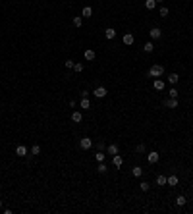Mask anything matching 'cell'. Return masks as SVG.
Returning a JSON list of instances; mask_svg holds the SVG:
<instances>
[{"label": "cell", "mask_w": 193, "mask_h": 214, "mask_svg": "<svg viewBox=\"0 0 193 214\" xmlns=\"http://www.w3.org/2000/svg\"><path fill=\"white\" fill-rule=\"evenodd\" d=\"M164 75V66L162 64H155V66H151L149 68V77H162Z\"/></svg>", "instance_id": "obj_1"}, {"label": "cell", "mask_w": 193, "mask_h": 214, "mask_svg": "<svg viewBox=\"0 0 193 214\" xmlns=\"http://www.w3.org/2000/svg\"><path fill=\"white\" fill-rule=\"evenodd\" d=\"M79 147H81V150H89L93 147V139H89V137H83L81 141H79Z\"/></svg>", "instance_id": "obj_2"}, {"label": "cell", "mask_w": 193, "mask_h": 214, "mask_svg": "<svg viewBox=\"0 0 193 214\" xmlns=\"http://www.w3.org/2000/svg\"><path fill=\"white\" fill-rule=\"evenodd\" d=\"M149 37H151V41H158V39L162 37V31L158 27H153L151 31H149Z\"/></svg>", "instance_id": "obj_3"}, {"label": "cell", "mask_w": 193, "mask_h": 214, "mask_svg": "<svg viewBox=\"0 0 193 214\" xmlns=\"http://www.w3.org/2000/svg\"><path fill=\"white\" fill-rule=\"evenodd\" d=\"M93 95H95L97 98H104L106 95H108V91H106V87H95V91H93Z\"/></svg>", "instance_id": "obj_4"}, {"label": "cell", "mask_w": 193, "mask_h": 214, "mask_svg": "<svg viewBox=\"0 0 193 214\" xmlns=\"http://www.w3.org/2000/svg\"><path fill=\"white\" fill-rule=\"evenodd\" d=\"M122 41H124V44H128V47H131V44H133V42H135V37H133V35H131V33H126L124 37H122Z\"/></svg>", "instance_id": "obj_5"}, {"label": "cell", "mask_w": 193, "mask_h": 214, "mask_svg": "<svg viewBox=\"0 0 193 214\" xmlns=\"http://www.w3.org/2000/svg\"><path fill=\"white\" fill-rule=\"evenodd\" d=\"M162 104H164L166 108H178V98H170V97H168Z\"/></svg>", "instance_id": "obj_6"}, {"label": "cell", "mask_w": 193, "mask_h": 214, "mask_svg": "<svg viewBox=\"0 0 193 214\" xmlns=\"http://www.w3.org/2000/svg\"><path fill=\"white\" fill-rule=\"evenodd\" d=\"M153 87H155V91H164V87H166V83L162 79H158V77H156L155 81H153Z\"/></svg>", "instance_id": "obj_7"}, {"label": "cell", "mask_w": 193, "mask_h": 214, "mask_svg": "<svg viewBox=\"0 0 193 214\" xmlns=\"http://www.w3.org/2000/svg\"><path fill=\"white\" fill-rule=\"evenodd\" d=\"M81 120H83V114L79 110L72 112V121H74V124H81Z\"/></svg>", "instance_id": "obj_8"}, {"label": "cell", "mask_w": 193, "mask_h": 214, "mask_svg": "<svg viewBox=\"0 0 193 214\" xmlns=\"http://www.w3.org/2000/svg\"><path fill=\"white\" fill-rule=\"evenodd\" d=\"M147 160L151 164H156V162H158V153H156V150H151V153L147 154Z\"/></svg>", "instance_id": "obj_9"}, {"label": "cell", "mask_w": 193, "mask_h": 214, "mask_svg": "<svg viewBox=\"0 0 193 214\" xmlns=\"http://www.w3.org/2000/svg\"><path fill=\"white\" fill-rule=\"evenodd\" d=\"M16 154H18V156H27V147H25V145H18V147H16Z\"/></svg>", "instance_id": "obj_10"}, {"label": "cell", "mask_w": 193, "mask_h": 214, "mask_svg": "<svg viewBox=\"0 0 193 214\" xmlns=\"http://www.w3.org/2000/svg\"><path fill=\"white\" fill-rule=\"evenodd\" d=\"M118 150H120V147L116 143H112V145H108V147H106V153L112 154V156H114V154H118Z\"/></svg>", "instance_id": "obj_11"}, {"label": "cell", "mask_w": 193, "mask_h": 214, "mask_svg": "<svg viewBox=\"0 0 193 214\" xmlns=\"http://www.w3.org/2000/svg\"><path fill=\"white\" fill-rule=\"evenodd\" d=\"M91 16H93V8H91V6H85V8H83V12H81V18L87 19V18H91Z\"/></svg>", "instance_id": "obj_12"}, {"label": "cell", "mask_w": 193, "mask_h": 214, "mask_svg": "<svg viewBox=\"0 0 193 214\" xmlns=\"http://www.w3.org/2000/svg\"><path fill=\"white\" fill-rule=\"evenodd\" d=\"M83 56H85V60H89V62H91V60H95V58H97V52H95V50H91V48H87Z\"/></svg>", "instance_id": "obj_13"}, {"label": "cell", "mask_w": 193, "mask_h": 214, "mask_svg": "<svg viewBox=\"0 0 193 214\" xmlns=\"http://www.w3.org/2000/svg\"><path fill=\"white\" fill-rule=\"evenodd\" d=\"M79 104H81V110H89V108H91V100H89V97H83Z\"/></svg>", "instance_id": "obj_14"}, {"label": "cell", "mask_w": 193, "mask_h": 214, "mask_svg": "<svg viewBox=\"0 0 193 214\" xmlns=\"http://www.w3.org/2000/svg\"><path fill=\"white\" fill-rule=\"evenodd\" d=\"M104 37H106V39H108V41H112V39H114V37H116V31H114V29H112V27H108V29H104Z\"/></svg>", "instance_id": "obj_15"}, {"label": "cell", "mask_w": 193, "mask_h": 214, "mask_svg": "<svg viewBox=\"0 0 193 214\" xmlns=\"http://www.w3.org/2000/svg\"><path fill=\"white\" fill-rule=\"evenodd\" d=\"M112 162H114V166H116V168H120L122 164H124V158H122L120 154H114V156H112Z\"/></svg>", "instance_id": "obj_16"}, {"label": "cell", "mask_w": 193, "mask_h": 214, "mask_svg": "<svg viewBox=\"0 0 193 214\" xmlns=\"http://www.w3.org/2000/svg\"><path fill=\"white\" fill-rule=\"evenodd\" d=\"M178 81H180V75L178 73H170V75H168V83H170V85H176Z\"/></svg>", "instance_id": "obj_17"}, {"label": "cell", "mask_w": 193, "mask_h": 214, "mask_svg": "<svg viewBox=\"0 0 193 214\" xmlns=\"http://www.w3.org/2000/svg\"><path fill=\"white\" fill-rule=\"evenodd\" d=\"M143 50H145V52H153V50H155V42H153V41L145 42V44H143Z\"/></svg>", "instance_id": "obj_18"}, {"label": "cell", "mask_w": 193, "mask_h": 214, "mask_svg": "<svg viewBox=\"0 0 193 214\" xmlns=\"http://www.w3.org/2000/svg\"><path fill=\"white\" fill-rule=\"evenodd\" d=\"M97 172H99V174H106V172H108V166H106L104 162H99V166H97Z\"/></svg>", "instance_id": "obj_19"}, {"label": "cell", "mask_w": 193, "mask_h": 214, "mask_svg": "<svg viewBox=\"0 0 193 214\" xmlns=\"http://www.w3.org/2000/svg\"><path fill=\"white\" fill-rule=\"evenodd\" d=\"M131 174H133L135 177H141V176H143V168H141V166H133V170H131Z\"/></svg>", "instance_id": "obj_20"}, {"label": "cell", "mask_w": 193, "mask_h": 214, "mask_svg": "<svg viewBox=\"0 0 193 214\" xmlns=\"http://www.w3.org/2000/svg\"><path fill=\"white\" fill-rule=\"evenodd\" d=\"M41 154V145H33L31 147V156H39Z\"/></svg>", "instance_id": "obj_21"}, {"label": "cell", "mask_w": 193, "mask_h": 214, "mask_svg": "<svg viewBox=\"0 0 193 214\" xmlns=\"http://www.w3.org/2000/svg\"><path fill=\"white\" fill-rule=\"evenodd\" d=\"M185 203H187V199H185L184 195H178V197H176V205H178V206H184Z\"/></svg>", "instance_id": "obj_22"}, {"label": "cell", "mask_w": 193, "mask_h": 214, "mask_svg": "<svg viewBox=\"0 0 193 214\" xmlns=\"http://www.w3.org/2000/svg\"><path fill=\"white\" fill-rule=\"evenodd\" d=\"M145 8L147 10H155L156 8V0H145Z\"/></svg>", "instance_id": "obj_23"}, {"label": "cell", "mask_w": 193, "mask_h": 214, "mask_svg": "<svg viewBox=\"0 0 193 214\" xmlns=\"http://www.w3.org/2000/svg\"><path fill=\"white\" fill-rule=\"evenodd\" d=\"M178 89H176V85H172V89H170V91H168V97H170V98H178Z\"/></svg>", "instance_id": "obj_24"}, {"label": "cell", "mask_w": 193, "mask_h": 214, "mask_svg": "<svg viewBox=\"0 0 193 214\" xmlns=\"http://www.w3.org/2000/svg\"><path fill=\"white\" fill-rule=\"evenodd\" d=\"M95 158H97V162H104V158H106V154H104V150H99V153L95 154Z\"/></svg>", "instance_id": "obj_25"}, {"label": "cell", "mask_w": 193, "mask_h": 214, "mask_svg": "<svg viewBox=\"0 0 193 214\" xmlns=\"http://www.w3.org/2000/svg\"><path fill=\"white\" fill-rule=\"evenodd\" d=\"M168 14H170V10L166 8V6H162V8L158 10V16H160V18H168Z\"/></svg>", "instance_id": "obj_26"}, {"label": "cell", "mask_w": 193, "mask_h": 214, "mask_svg": "<svg viewBox=\"0 0 193 214\" xmlns=\"http://www.w3.org/2000/svg\"><path fill=\"white\" fill-rule=\"evenodd\" d=\"M166 182H168L166 176H156V185H166Z\"/></svg>", "instance_id": "obj_27"}, {"label": "cell", "mask_w": 193, "mask_h": 214, "mask_svg": "<svg viewBox=\"0 0 193 214\" xmlns=\"http://www.w3.org/2000/svg\"><path fill=\"white\" fill-rule=\"evenodd\" d=\"M139 189H141L143 193H147V191L151 189V183H147V182H141V183H139Z\"/></svg>", "instance_id": "obj_28"}, {"label": "cell", "mask_w": 193, "mask_h": 214, "mask_svg": "<svg viewBox=\"0 0 193 214\" xmlns=\"http://www.w3.org/2000/svg\"><path fill=\"white\" fill-rule=\"evenodd\" d=\"M166 183H168V185H172V187H176V185H178V176H170Z\"/></svg>", "instance_id": "obj_29"}, {"label": "cell", "mask_w": 193, "mask_h": 214, "mask_svg": "<svg viewBox=\"0 0 193 214\" xmlns=\"http://www.w3.org/2000/svg\"><path fill=\"white\" fill-rule=\"evenodd\" d=\"M74 25H75V27H81V25H83V18H81V16H75V18H74Z\"/></svg>", "instance_id": "obj_30"}, {"label": "cell", "mask_w": 193, "mask_h": 214, "mask_svg": "<svg viewBox=\"0 0 193 214\" xmlns=\"http://www.w3.org/2000/svg\"><path fill=\"white\" fill-rule=\"evenodd\" d=\"M135 150H137V153H145V150H147V145H145V143H139L137 147H135Z\"/></svg>", "instance_id": "obj_31"}, {"label": "cell", "mask_w": 193, "mask_h": 214, "mask_svg": "<svg viewBox=\"0 0 193 214\" xmlns=\"http://www.w3.org/2000/svg\"><path fill=\"white\" fill-rule=\"evenodd\" d=\"M74 71H77V73H81V71H83V64H81V62H75Z\"/></svg>", "instance_id": "obj_32"}, {"label": "cell", "mask_w": 193, "mask_h": 214, "mask_svg": "<svg viewBox=\"0 0 193 214\" xmlns=\"http://www.w3.org/2000/svg\"><path fill=\"white\" fill-rule=\"evenodd\" d=\"M74 66H75L74 60H66V68H68V70H74Z\"/></svg>", "instance_id": "obj_33"}, {"label": "cell", "mask_w": 193, "mask_h": 214, "mask_svg": "<svg viewBox=\"0 0 193 214\" xmlns=\"http://www.w3.org/2000/svg\"><path fill=\"white\" fill-rule=\"evenodd\" d=\"M97 149H99V150H104L106 147H104V143H102V141H99V145H97Z\"/></svg>", "instance_id": "obj_34"}, {"label": "cell", "mask_w": 193, "mask_h": 214, "mask_svg": "<svg viewBox=\"0 0 193 214\" xmlns=\"http://www.w3.org/2000/svg\"><path fill=\"white\" fill-rule=\"evenodd\" d=\"M0 210H2V199H0Z\"/></svg>", "instance_id": "obj_35"}, {"label": "cell", "mask_w": 193, "mask_h": 214, "mask_svg": "<svg viewBox=\"0 0 193 214\" xmlns=\"http://www.w3.org/2000/svg\"><path fill=\"white\" fill-rule=\"evenodd\" d=\"M158 2H164V0H156V4H158Z\"/></svg>", "instance_id": "obj_36"}]
</instances>
